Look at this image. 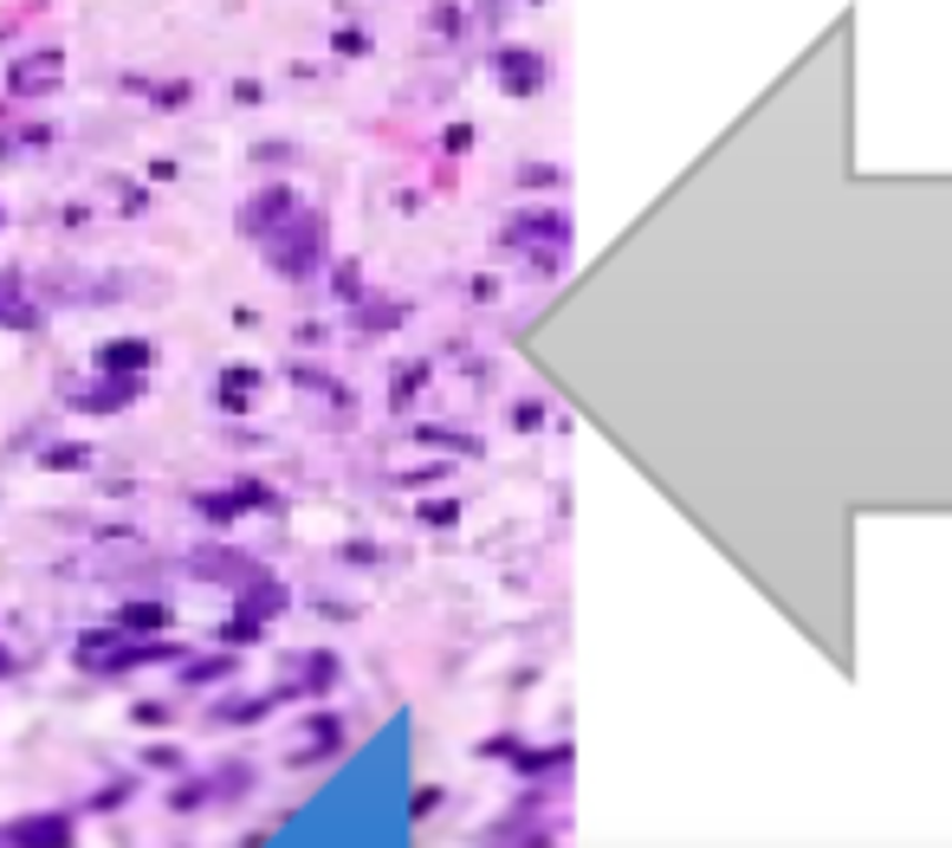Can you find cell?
<instances>
[{"label": "cell", "instance_id": "cell-2", "mask_svg": "<svg viewBox=\"0 0 952 848\" xmlns=\"http://www.w3.org/2000/svg\"><path fill=\"white\" fill-rule=\"evenodd\" d=\"M123 622L130 628H162L169 622V609H150V602H143V609H123Z\"/></svg>", "mask_w": 952, "mask_h": 848}, {"label": "cell", "instance_id": "cell-1", "mask_svg": "<svg viewBox=\"0 0 952 848\" xmlns=\"http://www.w3.org/2000/svg\"><path fill=\"white\" fill-rule=\"evenodd\" d=\"M7 848H72V816H20L0 829Z\"/></svg>", "mask_w": 952, "mask_h": 848}]
</instances>
